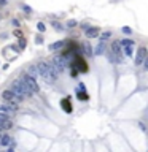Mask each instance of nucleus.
Returning a JSON list of instances; mask_svg holds the SVG:
<instances>
[{"label":"nucleus","instance_id":"nucleus-1","mask_svg":"<svg viewBox=\"0 0 148 152\" xmlns=\"http://www.w3.org/2000/svg\"><path fill=\"white\" fill-rule=\"evenodd\" d=\"M37 68H38V75L42 76V79L46 84H54L58 81V72L54 70V67L51 63L46 62H38L37 63Z\"/></svg>","mask_w":148,"mask_h":152},{"label":"nucleus","instance_id":"nucleus-2","mask_svg":"<svg viewBox=\"0 0 148 152\" xmlns=\"http://www.w3.org/2000/svg\"><path fill=\"white\" fill-rule=\"evenodd\" d=\"M11 90H13V92H15L21 100L29 98V97L33 94L32 90H30L27 86H26V83H24L22 79H16V81H13V84H11Z\"/></svg>","mask_w":148,"mask_h":152},{"label":"nucleus","instance_id":"nucleus-3","mask_svg":"<svg viewBox=\"0 0 148 152\" xmlns=\"http://www.w3.org/2000/svg\"><path fill=\"white\" fill-rule=\"evenodd\" d=\"M51 65L54 67L56 72L60 73V72H64L65 67H67V59L64 57V54H62V56H54V57H53V60H51Z\"/></svg>","mask_w":148,"mask_h":152},{"label":"nucleus","instance_id":"nucleus-4","mask_svg":"<svg viewBox=\"0 0 148 152\" xmlns=\"http://www.w3.org/2000/svg\"><path fill=\"white\" fill-rule=\"evenodd\" d=\"M21 79H22V81H24V83H26V86H27V87H29V89H30V90H32V92H33V94H35V92H38V90H40V87H38V84H37V81H35V78H32V76H29V75H27V73H26V75H24V76H22V78H21Z\"/></svg>","mask_w":148,"mask_h":152},{"label":"nucleus","instance_id":"nucleus-5","mask_svg":"<svg viewBox=\"0 0 148 152\" xmlns=\"http://www.w3.org/2000/svg\"><path fill=\"white\" fill-rule=\"evenodd\" d=\"M2 97L5 100H8V101H16V103H19V101H22L21 98H19L18 95H16L15 92H13L11 89H6V90H3L2 92Z\"/></svg>","mask_w":148,"mask_h":152},{"label":"nucleus","instance_id":"nucleus-6","mask_svg":"<svg viewBox=\"0 0 148 152\" xmlns=\"http://www.w3.org/2000/svg\"><path fill=\"white\" fill-rule=\"evenodd\" d=\"M112 49H113V54H115V60L118 63H123V56H121V45H120V41L113 43Z\"/></svg>","mask_w":148,"mask_h":152},{"label":"nucleus","instance_id":"nucleus-7","mask_svg":"<svg viewBox=\"0 0 148 152\" xmlns=\"http://www.w3.org/2000/svg\"><path fill=\"white\" fill-rule=\"evenodd\" d=\"M85 33H86V38H97V36H99L100 35V29H99V27H92V25H91L89 27V29H86L85 30Z\"/></svg>","mask_w":148,"mask_h":152},{"label":"nucleus","instance_id":"nucleus-8","mask_svg":"<svg viewBox=\"0 0 148 152\" xmlns=\"http://www.w3.org/2000/svg\"><path fill=\"white\" fill-rule=\"evenodd\" d=\"M147 52L148 51L145 48H140L139 51H137V56H135V65H142L143 60L147 59Z\"/></svg>","mask_w":148,"mask_h":152},{"label":"nucleus","instance_id":"nucleus-9","mask_svg":"<svg viewBox=\"0 0 148 152\" xmlns=\"http://www.w3.org/2000/svg\"><path fill=\"white\" fill-rule=\"evenodd\" d=\"M11 144V136L10 135H2L0 136V146H10Z\"/></svg>","mask_w":148,"mask_h":152},{"label":"nucleus","instance_id":"nucleus-10","mask_svg":"<svg viewBox=\"0 0 148 152\" xmlns=\"http://www.w3.org/2000/svg\"><path fill=\"white\" fill-rule=\"evenodd\" d=\"M64 45L65 43L60 40V41H56V43H53V45H49V51H59V49H62L64 48Z\"/></svg>","mask_w":148,"mask_h":152},{"label":"nucleus","instance_id":"nucleus-11","mask_svg":"<svg viewBox=\"0 0 148 152\" xmlns=\"http://www.w3.org/2000/svg\"><path fill=\"white\" fill-rule=\"evenodd\" d=\"M105 52V45H104V41H100L99 45L96 46V51H94V56H100V54Z\"/></svg>","mask_w":148,"mask_h":152},{"label":"nucleus","instance_id":"nucleus-12","mask_svg":"<svg viewBox=\"0 0 148 152\" xmlns=\"http://www.w3.org/2000/svg\"><path fill=\"white\" fill-rule=\"evenodd\" d=\"M27 75H29V76H32V78H37V76H40V75H38V68H37V65H32V67H29V68H27Z\"/></svg>","mask_w":148,"mask_h":152},{"label":"nucleus","instance_id":"nucleus-13","mask_svg":"<svg viewBox=\"0 0 148 152\" xmlns=\"http://www.w3.org/2000/svg\"><path fill=\"white\" fill-rule=\"evenodd\" d=\"M83 51H85V54H88V56H92L94 54V51H92V48H91V45L88 41L83 43Z\"/></svg>","mask_w":148,"mask_h":152},{"label":"nucleus","instance_id":"nucleus-14","mask_svg":"<svg viewBox=\"0 0 148 152\" xmlns=\"http://www.w3.org/2000/svg\"><path fill=\"white\" fill-rule=\"evenodd\" d=\"M13 127V122L11 120H5V122H0V130H8V128Z\"/></svg>","mask_w":148,"mask_h":152},{"label":"nucleus","instance_id":"nucleus-15","mask_svg":"<svg viewBox=\"0 0 148 152\" xmlns=\"http://www.w3.org/2000/svg\"><path fill=\"white\" fill-rule=\"evenodd\" d=\"M0 113H6V114H10V113H13V109L8 106V105H0Z\"/></svg>","mask_w":148,"mask_h":152},{"label":"nucleus","instance_id":"nucleus-16","mask_svg":"<svg viewBox=\"0 0 148 152\" xmlns=\"http://www.w3.org/2000/svg\"><path fill=\"white\" fill-rule=\"evenodd\" d=\"M120 45L121 46H134V41H132V40L124 38V40H121V41H120Z\"/></svg>","mask_w":148,"mask_h":152},{"label":"nucleus","instance_id":"nucleus-17","mask_svg":"<svg viewBox=\"0 0 148 152\" xmlns=\"http://www.w3.org/2000/svg\"><path fill=\"white\" fill-rule=\"evenodd\" d=\"M65 25L69 27V29H73V27H76V25H78V22H76L75 19H69V21L65 22Z\"/></svg>","mask_w":148,"mask_h":152},{"label":"nucleus","instance_id":"nucleus-18","mask_svg":"<svg viewBox=\"0 0 148 152\" xmlns=\"http://www.w3.org/2000/svg\"><path fill=\"white\" fill-rule=\"evenodd\" d=\"M124 56H127V57H131L132 56V46H124Z\"/></svg>","mask_w":148,"mask_h":152},{"label":"nucleus","instance_id":"nucleus-19","mask_svg":"<svg viewBox=\"0 0 148 152\" xmlns=\"http://www.w3.org/2000/svg\"><path fill=\"white\" fill-rule=\"evenodd\" d=\"M110 36H112V32H110V30H107V32H104V33H102L100 40H102V41H105V40H108Z\"/></svg>","mask_w":148,"mask_h":152},{"label":"nucleus","instance_id":"nucleus-20","mask_svg":"<svg viewBox=\"0 0 148 152\" xmlns=\"http://www.w3.org/2000/svg\"><path fill=\"white\" fill-rule=\"evenodd\" d=\"M76 95H78V98H81V100H88V98H89L88 94H85V90H80V92L76 94Z\"/></svg>","mask_w":148,"mask_h":152},{"label":"nucleus","instance_id":"nucleus-21","mask_svg":"<svg viewBox=\"0 0 148 152\" xmlns=\"http://www.w3.org/2000/svg\"><path fill=\"white\" fill-rule=\"evenodd\" d=\"M62 108H65V109L67 111H69V113H70V111H72V108H70V105H69V100H62Z\"/></svg>","mask_w":148,"mask_h":152},{"label":"nucleus","instance_id":"nucleus-22","mask_svg":"<svg viewBox=\"0 0 148 152\" xmlns=\"http://www.w3.org/2000/svg\"><path fill=\"white\" fill-rule=\"evenodd\" d=\"M26 45H27V41H26V38H19V49H24Z\"/></svg>","mask_w":148,"mask_h":152},{"label":"nucleus","instance_id":"nucleus-23","mask_svg":"<svg viewBox=\"0 0 148 152\" xmlns=\"http://www.w3.org/2000/svg\"><path fill=\"white\" fill-rule=\"evenodd\" d=\"M5 120H8V114L6 113H0V122H5Z\"/></svg>","mask_w":148,"mask_h":152},{"label":"nucleus","instance_id":"nucleus-24","mask_svg":"<svg viewBox=\"0 0 148 152\" xmlns=\"http://www.w3.org/2000/svg\"><path fill=\"white\" fill-rule=\"evenodd\" d=\"M37 29H38L40 32H45L46 27H45V24H43V22H38V24H37Z\"/></svg>","mask_w":148,"mask_h":152},{"label":"nucleus","instance_id":"nucleus-25","mask_svg":"<svg viewBox=\"0 0 148 152\" xmlns=\"http://www.w3.org/2000/svg\"><path fill=\"white\" fill-rule=\"evenodd\" d=\"M123 33H127V35H131V33H132V29H131V27H123Z\"/></svg>","mask_w":148,"mask_h":152},{"label":"nucleus","instance_id":"nucleus-26","mask_svg":"<svg viewBox=\"0 0 148 152\" xmlns=\"http://www.w3.org/2000/svg\"><path fill=\"white\" fill-rule=\"evenodd\" d=\"M53 25H54V29H56V30H59V32H60V30H64L62 27H60L59 22H53Z\"/></svg>","mask_w":148,"mask_h":152},{"label":"nucleus","instance_id":"nucleus-27","mask_svg":"<svg viewBox=\"0 0 148 152\" xmlns=\"http://www.w3.org/2000/svg\"><path fill=\"white\" fill-rule=\"evenodd\" d=\"M22 10H24L26 13H32V8H30V6H27V5H22Z\"/></svg>","mask_w":148,"mask_h":152},{"label":"nucleus","instance_id":"nucleus-28","mask_svg":"<svg viewBox=\"0 0 148 152\" xmlns=\"http://www.w3.org/2000/svg\"><path fill=\"white\" fill-rule=\"evenodd\" d=\"M35 43H37V45H42V43H43V36H37Z\"/></svg>","mask_w":148,"mask_h":152},{"label":"nucleus","instance_id":"nucleus-29","mask_svg":"<svg viewBox=\"0 0 148 152\" xmlns=\"http://www.w3.org/2000/svg\"><path fill=\"white\" fill-rule=\"evenodd\" d=\"M142 65H143V68H145V70H148V56H147V59L143 60V63H142Z\"/></svg>","mask_w":148,"mask_h":152},{"label":"nucleus","instance_id":"nucleus-30","mask_svg":"<svg viewBox=\"0 0 148 152\" xmlns=\"http://www.w3.org/2000/svg\"><path fill=\"white\" fill-rule=\"evenodd\" d=\"M11 24L15 25V27H19V21H18V19H13V21H11Z\"/></svg>","mask_w":148,"mask_h":152},{"label":"nucleus","instance_id":"nucleus-31","mask_svg":"<svg viewBox=\"0 0 148 152\" xmlns=\"http://www.w3.org/2000/svg\"><path fill=\"white\" fill-rule=\"evenodd\" d=\"M8 3V0H0V6H5Z\"/></svg>","mask_w":148,"mask_h":152},{"label":"nucleus","instance_id":"nucleus-32","mask_svg":"<svg viewBox=\"0 0 148 152\" xmlns=\"http://www.w3.org/2000/svg\"><path fill=\"white\" fill-rule=\"evenodd\" d=\"M89 27H91L89 24H83V25H81V29H83V30H86V29H89Z\"/></svg>","mask_w":148,"mask_h":152},{"label":"nucleus","instance_id":"nucleus-33","mask_svg":"<svg viewBox=\"0 0 148 152\" xmlns=\"http://www.w3.org/2000/svg\"><path fill=\"white\" fill-rule=\"evenodd\" d=\"M76 76H78V72H75V70H73V72H72V78H76Z\"/></svg>","mask_w":148,"mask_h":152},{"label":"nucleus","instance_id":"nucleus-34","mask_svg":"<svg viewBox=\"0 0 148 152\" xmlns=\"http://www.w3.org/2000/svg\"><path fill=\"white\" fill-rule=\"evenodd\" d=\"M8 152H15V151H13V149H10V151H8Z\"/></svg>","mask_w":148,"mask_h":152},{"label":"nucleus","instance_id":"nucleus-35","mask_svg":"<svg viewBox=\"0 0 148 152\" xmlns=\"http://www.w3.org/2000/svg\"><path fill=\"white\" fill-rule=\"evenodd\" d=\"M0 136H2V135H0Z\"/></svg>","mask_w":148,"mask_h":152}]
</instances>
